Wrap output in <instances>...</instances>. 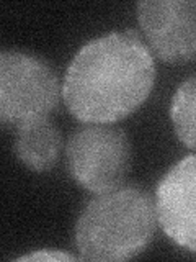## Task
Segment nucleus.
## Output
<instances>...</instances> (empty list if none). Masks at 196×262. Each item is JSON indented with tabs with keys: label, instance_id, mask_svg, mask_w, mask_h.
Segmentation results:
<instances>
[{
	"label": "nucleus",
	"instance_id": "obj_2",
	"mask_svg": "<svg viewBox=\"0 0 196 262\" xmlns=\"http://www.w3.org/2000/svg\"><path fill=\"white\" fill-rule=\"evenodd\" d=\"M155 199L136 185L103 192L82 211L76 225L80 259L126 260L151 244L157 226Z\"/></svg>",
	"mask_w": 196,
	"mask_h": 262
},
{
	"label": "nucleus",
	"instance_id": "obj_7",
	"mask_svg": "<svg viewBox=\"0 0 196 262\" xmlns=\"http://www.w3.org/2000/svg\"><path fill=\"white\" fill-rule=\"evenodd\" d=\"M16 129L15 154L24 166L36 172L56 166L62 149V135L53 121L41 118Z\"/></svg>",
	"mask_w": 196,
	"mask_h": 262
},
{
	"label": "nucleus",
	"instance_id": "obj_6",
	"mask_svg": "<svg viewBox=\"0 0 196 262\" xmlns=\"http://www.w3.org/2000/svg\"><path fill=\"white\" fill-rule=\"evenodd\" d=\"M157 220L172 241L196 252V154L178 161L155 190Z\"/></svg>",
	"mask_w": 196,
	"mask_h": 262
},
{
	"label": "nucleus",
	"instance_id": "obj_9",
	"mask_svg": "<svg viewBox=\"0 0 196 262\" xmlns=\"http://www.w3.org/2000/svg\"><path fill=\"white\" fill-rule=\"evenodd\" d=\"M16 260H77L76 256H72L69 252H62V251H53V249H41V251H35L30 254H24V256H20Z\"/></svg>",
	"mask_w": 196,
	"mask_h": 262
},
{
	"label": "nucleus",
	"instance_id": "obj_4",
	"mask_svg": "<svg viewBox=\"0 0 196 262\" xmlns=\"http://www.w3.org/2000/svg\"><path fill=\"white\" fill-rule=\"evenodd\" d=\"M67 166L74 180L88 192L103 193L125 180L131 166V143L121 128L87 123L67 143Z\"/></svg>",
	"mask_w": 196,
	"mask_h": 262
},
{
	"label": "nucleus",
	"instance_id": "obj_5",
	"mask_svg": "<svg viewBox=\"0 0 196 262\" xmlns=\"http://www.w3.org/2000/svg\"><path fill=\"white\" fill-rule=\"evenodd\" d=\"M137 20L151 53L163 62L196 57V0H142Z\"/></svg>",
	"mask_w": 196,
	"mask_h": 262
},
{
	"label": "nucleus",
	"instance_id": "obj_3",
	"mask_svg": "<svg viewBox=\"0 0 196 262\" xmlns=\"http://www.w3.org/2000/svg\"><path fill=\"white\" fill-rule=\"evenodd\" d=\"M59 80L44 59L18 49L0 53V118L20 128L47 118L59 103Z\"/></svg>",
	"mask_w": 196,
	"mask_h": 262
},
{
	"label": "nucleus",
	"instance_id": "obj_8",
	"mask_svg": "<svg viewBox=\"0 0 196 262\" xmlns=\"http://www.w3.org/2000/svg\"><path fill=\"white\" fill-rule=\"evenodd\" d=\"M170 118L180 141L196 151V74L177 89L170 105Z\"/></svg>",
	"mask_w": 196,
	"mask_h": 262
},
{
	"label": "nucleus",
	"instance_id": "obj_1",
	"mask_svg": "<svg viewBox=\"0 0 196 262\" xmlns=\"http://www.w3.org/2000/svg\"><path fill=\"white\" fill-rule=\"evenodd\" d=\"M154 80V57L139 33L113 31L88 41L74 56L62 98L79 121L113 125L145 102Z\"/></svg>",
	"mask_w": 196,
	"mask_h": 262
}]
</instances>
